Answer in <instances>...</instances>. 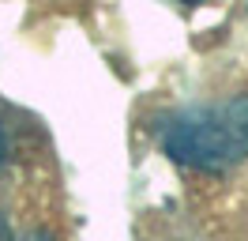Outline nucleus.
Here are the masks:
<instances>
[{
  "label": "nucleus",
  "mask_w": 248,
  "mask_h": 241,
  "mask_svg": "<svg viewBox=\"0 0 248 241\" xmlns=\"http://www.w3.org/2000/svg\"><path fill=\"white\" fill-rule=\"evenodd\" d=\"M158 136L173 162L203 173H226L248 158V94L177 109L162 120Z\"/></svg>",
  "instance_id": "obj_1"
},
{
  "label": "nucleus",
  "mask_w": 248,
  "mask_h": 241,
  "mask_svg": "<svg viewBox=\"0 0 248 241\" xmlns=\"http://www.w3.org/2000/svg\"><path fill=\"white\" fill-rule=\"evenodd\" d=\"M12 241H57V238L46 234V230H27V234H19V238H12Z\"/></svg>",
  "instance_id": "obj_2"
},
{
  "label": "nucleus",
  "mask_w": 248,
  "mask_h": 241,
  "mask_svg": "<svg viewBox=\"0 0 248 241\" xmlns=\"http://www.w3.org/2000/svg\"><path fill=\"white\" fill-rule=\"evenodd\" d=\"M0 241H12V226H8V215L0 211Z\"/></svg>",
  "instance_id": "obj_3"
},
{
  "label": "nucleus",
  "mask_w": 248,
  "mask_h": 241,
  "mask_svg": "<svg viewBox=\"0 0 248 241\" xmlns=\"http://www.w3.org/2000/svg\"><path fill=\"white\" fill-rule=\"evenodd\" d=\"M0 162H4V128H0Z\"/></svg>",
  "instance_id": "obj_4"
}]
</instances>
